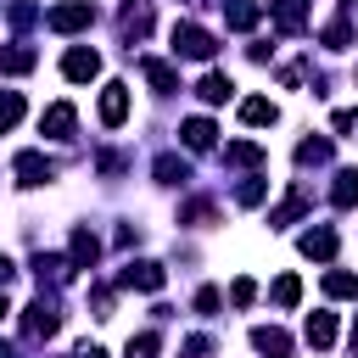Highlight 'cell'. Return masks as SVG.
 I'll return each instance as SVG.
<instances>
[{"mask_svg": "<svg viewBox=\"0 0 358 358\" xmlns=\"http://www.w3.org/2000/svg\"><path fill=\"white\" fill-rule=\"evenodd\" d=\"M123 117H129V84H106V90H101V123L117 129Z\"/></svg>", "mask_w": 358, "mask_h": 358, "instance_id": "obj_8", "label": "cell"}, {"mask_svg": "<svg viewBox=\"0 0 358 358\" xmlns=\"http://www.w3.org/2000/svg\"><path fill=\"white\" fill-rule=\"evenodd\" d=\"M34 62H39V56H34L28 45H6V50H0V73H34Z\"/></svg>", "mask_w": 358, "mask_h": 358, "instance_id": "obj_20", "label": "cell"}, {"mask_svg": "<svg viewBox=\"0 0 358 358\" xmlns=\"http://www.w3.org/2000/svg\"><path fill=\"white\" fill-rule=\"evenodd\" d=\"M62 73H67V78H73V84H90V78H95V73H101V56H95V50H90V45H73V50H67V56H62Z\"/></svg>", "mask_w": 358, "mask_h": 358, "instance_id": "obj_5", "label": "cell"}, {"mask_svg": "<svg viewBox=\"0 0 358 358\" xmlns=\"http://www.w3.org/2000/svg\"><path fill=\"white\" fill-rule=\"evenodd\" d=\"M179 140H185L190 151H207V145L218 140V129H213V117H185V129H179Z\"/></svg>", "mask_w": 358, "mask_h": 358, "instance_id": "obj_16", "label": "cell"}, {"mask_svg": "<svg viewBox=\"0 0 358 358\" xmlns=\"http://www.w3.org/2000/svg\"><path fill=\"white\" fill-rule=\"evenodd\" d=\"M324 296L358 302V274H347V268H330V274H324Z\"/></svg>", "mask_w": 358, "mask_h": 358, "instance_id": "obj_19", "label": "cell"}, {"mask_svg": "<svg viewBox=\"0 0 358 358\" xmlns=\"http://www.w3.org/2000/svg\"><path fill=\"white\" fill-rule=\"evenodd\" d=\"M252 347H257L263 358H291V336H285L280 324H257V330H252Z\"/></svg>", "mask_w": 358, "mask_h": 358, "instance_id": "obj_9", "label": "cell"}, {"mask_svg": "<svg viewBox=\"0 0 358 358\" xmlns=\"http://www.w3.org/2000/svg\"><path fill=\"white\" fill-rule=\"evenodd\" d=\"M117 22H123V39H145L151 34V0H129Z\"/></svg>", "mask_w": 358, "mask_h": 358, "instance_id": "obj_12", "label": "cell"}, {"mask_svg": "<svg viewBox=\"0 0 358 358\" xmlns=\"http://www.w3.org/2000/svg\"><path fill=\"white\" fill-rule=\"evenodd\" d=\"M123 352H129V358H157V352H162V336H157V330H140V336H129Z\"/></svg>", "mask_w": 358, "mask_h": 358, "instance_id": "obj_26", "label": "cell"}, {"mask_svg": "<svg viewBox=\"0 0 358 358\" xmlns=\"http://www.w3.org/2000/svg\"><path fill=\"white\" fill-rule=\"evenodd\" d=\"M73 123H78V112H73L67 101H56V106H45V117H39V129H45L50 140H67V134H73Z\"/></svg>", "mask_w": 358, "mask_h": 358, "instance_id": "obj_10", "label": "cell"}, {"mask_svg": "<svg viewBox=\"0 0 358 358\" xmlns=\"http://www.w3.org/2000/svg\"><path fill=\"white\" fill-rule=\"evenodd\" d=\"M157 179H162V185H185V179H190V168H185L179 157H157Z\"/></svg>", "mask_w": 358, "mask_h": 358, "instance_id": "obj_29", "label": "cell"}, {"mask_svg": "<svg viewBox=\"0 0 358 358\" xmlns=\"http://www.w3.org/2000/svg\"><path fill=\"white\" fill-rule=\"evenodd\" d=\"M140 73H145V84H151L157 95H173V90H179V73H173L168 62H151V56H145V62H140Z\"/></svg>", "mask_w": 358, "mask_h": 358, "instance_id": "obj_15", "label": "cell"}, {"mask_svg": "<svg viewBox=\"0 0 358 358\" xmlns=\"http://www.w3.org/2000/svg\"><path fill=\"white\" fill-rule=\"evenodd\" d=\"M17 123H22V95L0 90V129H17Z\"/></svg>", "mask_w": 358, "mask_h": 358, "instance_id": "obj_28", "label": "cell"}, {"mask_svg": "<svg viewBox=\"0 0 358 358\" xmlns=\"http://www.w3.org/2000/svg\"><path fill=\"white\" fill-rule=\"evenodd\" d=\"M268 17H274L280 34H302V28H308V0H274Z\"/></svg>", "mask_w": 358, "mask_h": 358, "instance_id": "obj_7", "label": "cell"}, {"mask_svg": "<svg viewBox=\"0 0 358 358\" xmlns=\"http://www.w3.org/2000/svg\"><path fill=\"white\" fill-rule=\"evenodd\" d=\"M196 308H201V313H213V308H218V291H213V285H201V291H196Z\"/></svg>", "mask_w": 358, "mask_h": 358, "instance_id": "obj_35", "label": "cell"}, {"mask_svg": "<svg viewBox=\"0 0 358 358\" xmlns=\"http://www.w3.org/2000/svg\"><path fill=\"white\" fill-rule=\"evenodd\" d=\"M11 173H17V185H45L56 168H50V157H45V151H17Z\"/></svg>", "mask_w": 358, "mask_h": 358, "instance_id": "obj_6", "label": "cell"}, {"mask_svg": "<svg viewBox=\"0 0 358 358\" xmlns=\"http://www.w3.org/2000/svg\"><path fill=\"white\" fill-rule=\"evenodd\" d=\"M252 296H257V285H252V280H235V285H229V302H235V308H246Z\"/></svg>", "mask_w": 358, "mask_h": 358, "instance_id": "obj_33", "label": "cell"}, {"mask_svg": "<svg viewBox=\"0 0 358 358\" xmlns=\"http://www.w3.org/2000/svg\"><path fill=\"white\" fill-rule=\"evenodd\" d=\"M330 201H336V207H358V168H341V173H336Z\"/></svg>", "mask_w": 358, "mask_h": 358, "instance_id": "obj_21", "label": "cell"}, {"mask_svg": "<svg viewBox=\"0 0 358 358\" xmlns=\"http://www.w3.org/2000/svg\"><path fill=\"white\" fill-rule=\"evenodd\" d=\"M352 347H358V319H352Z\"/></svg>", "mask_w": 358, "mask_h": 358, "instance_id": "obj_38", "label": "cell"}, {"mask_svg": "<svg viewBox=\"0 0 358 358\" xmlns=\"http://www.w3.org/2000/svg\"><path fill=\"white\" fill-rule=\"evenodd\" d=\"M34 274H39V280H50V285H62V280L73 274V263H67V257H56V252H39V257H34Z\"/></svg>", "mask_w": 358, "mask_h": 358, "instance_id": "obj_18", "label": "cell"}, {"mask_svg": "<svg viewBox=\"0 0 358 358\" xmlns=\"http://www.w3.org/2000/svg\"><path fill=\"white\" fill-rule=\"evenodd\" d=\"M95 257H101V241H95L90 229H73V246H67V263H73V268H95Z\"/></svg>", "mask_w": 358, "mask_h": 358, "instance_id": "obj_13", "label": "cell"}, {"mask_svg": "<svg viewBox=\"0 0 358 358\" xmlns=\"http://www.w3.org/2000/svg\"><path fill=\"white\" fill-rule=\"evenodd\" d=\"M45 22H50L56 34H78V28H90V22H95V6H90V0H67V6H56Z\"/></svg>", "mask_w": 358, "mask_h": 358, "instance_id": "obj_3", "label": "cell"}, {"mask_svg": "<svg viewBox=\"0 0 358 358\" xmlns=\"http://www.w3.org/2000/svg\"><path fill=\"white\" fill-rule=\"evenodd\" d=\"M196 90H201V101H207V106H218V101H229V95H235V84H229L224 73H207Z\"/></svg>", "mask_w": 358, "mask_h": 358, "instance_id": "obj_22", "label": "cell"}, {"mask_svg": "<svg viewBox=\"0 0 358 358\" xmlns=\"http://www.w3.org/2000/svg\"><path fill=\"white\" fill-rule=\"evenodd\" d=\"M6 313H11V308H6V291H0V319H6Z\"/></svg>", "mask_w": 358, "mask_h": 358, "instance_id": "obj_37", "label": "cell"}, {"mask_svg": "<svg viewBox=\"0 0 358 358\" xmlns=\"http://www.w3.org/2000/svg\"><path fill=\"white\" fill-rule=\"evenodd\" d=\"M257 17H263V6H257V0H229V6H224V22H229L235 34L257 28Z\"/></svg>", "mask_w": 358, "mask_h": 358, "instance_id": "obj_14", "label": "cell"}, {"mask_svg": "<svg viewBox=\"0 0 358 358\" xmlns=\"http://www.w3.org/2000/svg\"><path fill=\"white\" fill-rule=\"evenodd\" d=\"M263 190H268L263 179H246V185L235 190V201H241V207H257V201H263Z\"/></svg>", "mask_w": 358, "mask_h": 358, "instance_id": "obj_32", "label": "cell"}, {"mask_svg": "<svg viewBox=\"0 0 358 358\" xmlns=\"http://www.w3.org/2000/svg\"><path fill=\"white\" fill-rule=\"evenodd\" d=\"M330 123H336V129H341V134H347V129H358V112H352V106H341V112H336V117H330Z\"/></svg>", "mask_w": 358, "mask_h": 358, "instance_id": "obj_34", "label": "cell"}, {"mask_svg": "<svg viewBox=\"0 0 358 358\" xmlns=\"http://www.w3.org/2000/svg\"><path fill=\"white\" fill-rule=\"evenodd\" d=\"M308 341H313V347H330V341H336V313H313V319H308Z\"/></svg>", "mask_w": 358, "mask_h": 358, "instance_id": "obj_25", "label": "cell"}, {"mask_svg": "<svg viewBox=\"0 0 358 358\" xmlns=\"http://www.w3.org/2000/svg\"><path fill=\"white\" fill-rule=\"evenodd\" d=\"M296 246H302V257H313V263H330V257H336V229H324V224H319V229H308Z\"/></svg>", "mask_w": 358, "mask_h": 358, "instance_id": "obj_11", "label": "cell"}, {"mask_svg": "<svg viewBox=\"0 0 358 358\" xmlns=\"http://www.w3.org/2000/svg\"><path fill=\"white\" fill-rule=\"evenodd\" d=\"M56 330H62V308H56V296L39 291V296L22 308V336H28V341H50Z\"/></svg>", "mask_w": 358, "mask_h": 358, "instance_id": "obj_1", "label": "cell"}, {"mask_svg": "<svg viewBox=\"0 0 358 358\" xmlns=\"http://www.w3.org/2000/svg\"><path fill=\"white\" fill-rule=\"evenodd\" d=\"M274 302H280V308H296V302H302V280H296V274H280V280H274Z\"/></svg>", "mask_w": 358, "mask_h": 358, "instance_id": "obj_27", "label": "cell"}, {"mask_svg": "<svg viewBox=\"0 0 358 358\" xmlns=\"http://www.w3.org/2000/svg\"><path fill=\"white\" fill-rule=\"evenodd\" d=\"M162 263H151V257H140V263H129L123 274H117V285H129V291H162Z\"/></svg>", "mask_w": 358, "mask_h": 358, "instance_id": "obj_4", "label": "cell"}, {"mask_svg": "<svg viewBox=\"0 0 358 358\" xmlns=\"http://www.w3.org/2000/svg\"><path fill=\"white\" fill-rule=\"evenodd\" d=\"M324 45H330V50H341V45H352V28H347V17H336V22L324 28Z\"/></svg>", "mask_w": 358, "mask_h": 358, "instance_id": "obj_31", "label": "cell"}, {"mask_svg": "<svg viewBox=\"0 0 358 358\" xmlns=\"http://www.w3.org/2000/svg\"><path fill=\"white\" fill-rule=\"evenodd\" d=\"M296 162L308 168V162H330V140H302L296 145Z\"/></svg>", "mask_w": 358, "mask_h": 358, "instance_id": "obj_30", "label": "cell"}, {"mask_svg": "<svg viewBox=\"0 0 358 358\" xmlns=\"http://www.w3.org/2000/svg\"><path fill=\"white\" fill-rule=\"evenodd\" d=\"M173 50H179V56H196V62H207V56L218 50V39H213L201 22H173Z\"/></svg>", "mask_w": 358, "mask_h": 358, "instance_id": "obj_2", "label": "cell"}, {"mask_svg": "<svg viewBox=\"0 0 358 358\" xmlns=\"http://www.w3.org/2000/svg\"><path fill=\"white\" fill-rule=\"evenodd\" d=\"M224 162L252 168V162H263V145H257V140H235V145H224Z\"/></svg>", "mask_w": 358, "mask_h": 358, "instance_id": "obj_24", "label": "cell"}, {"mask_svg": "<svg viewBox=\"0 0 358 358\" xmlns=\"http://www.w3.org/2000/svg\"><path fill=\"white\" fill-rule=\"evenodd\" d=\"M11 274H17V268H11V257H0V285H6Z\"/></svg>", "mask_w": 358, "mask_h": 358, "instance_id": "obj_36", "label": "cell"}, {"mask_svg": "<svg viewBox=\"0 0 358 358\" xmlns=\"http://www.w3.org/2000/svg\"><path fill=\"white\" fill-rule=\"evenodd\" d=\"M302 213H308V196H302V190H291V196H285V201L268 213V224L280 229V224H291V218H302Z\"/></svg>", "mask_w": 358, "mask_h": 358, "instance_id": "obj_23", "label": "cell"}, {"mask_svg": "<svg viewBox=\"0 0 358 358\" xmlns=\"http://www.w3.org/2000/svg\"><path fill=\"white\" fill-rule=\"evenodd\" d=\"M274 117H280V106H274V101H263V95H246V101H241V123L263 129V123H274Z\"/></svg>", "mask_w": 358, "mask_h": 358, "instance_id": "obj_17", "label": "cell"}]
</instances>
